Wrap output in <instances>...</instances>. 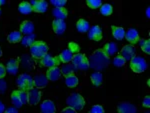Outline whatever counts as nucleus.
Masks as SVG:
<instances>
[{
    "instance_id": "1",
    "label": "nucleus",
    "mask_w": 150,
    "mask_h": 113,
    "mask_svg": "<svg viewBox=\"0 0 150 113\" xmlns=\"http://www.w3.org/2000/svg\"><path fill=\"white\" fill-rule=\"evenodd\" d=\"M110 59L109 56L104 52L103 49H97L93 52V54L89 58V67L95 69L97 71H101L109 65Z\"/></svg>"
},
{
    "instance_id": "2",
    "label": "nucleus",
    "mask_w": 150,
    "mask_h": 113,
    "mask_svg": "<svg viewBox=\"0 0 150 113\" xmlns=\"http://www.w3.org/2000/svg\"><path fill=\"white\" fill-rule=\"evenodd\" d=\"M30 54L33 58L41 59L48 51V46L42 41H34L30 46Z\"/></svg>"
},
{
    "instance_id": "3",
    "label": "nucleus",
    "mask_w": 150,
    "mask_h": 113,
    "mask_svg": "<svg viewBox=\"0 0 150 113\" xmlns=\"http://www.w3.org/2000/svg\"><path fill=\"white\" fill-rule=\"evenodd\" d=\"M72 65L76 70H86L89 67V60L84 54L77 53L72 57Z\"/></svg>"
},
{
    "instance_id": "4",
    "label": "nucleus",
    "mask_w": 150,
    "mask_h": 113,
    "mask_svg": "<svg viewBox=\"0 0 150 113\" xmlns=\"http://www.w3.org/2000/svg\"><path fill=\"white\" fill-rule=\"evenodd\" d=\"M11 101H12V104L15 107H17V108L22 107L24 104H26V103L28 102L27 93L23 90L13 91L11 94Z\"/></svg>"
},
{
    "instance_id": "5",
    "label": "nucleus",
    "mask_w": 150,
    "mask_h": 113,
    "mask_svg": "<svg viewBox=\"0 0 150 113\" xmlns=\"http://www.w3.org/2000/svg\"><path fill=\"white\" fill-rule=\"evenodd\" d=\"M66 103L68 106L74 108L75 110L83 109L84 105H85L84 98L82 97L80 94H78V93H72V94L67 98Z\"/></svg>"
},
{
    "instance_id": "6",
    "label": "nucleus",
    "mask_w": 150,
    "mask_h": 113,
    "mask_svg": "<svg viewBox=\"0 0 150 113\" xmlns=\"http://www.w3.org/2000/svg\"><path fill=\"white\" fill-rule=\"evenodd\" d=\"M130 67L135 73H141L146 70L147 63L143 57L134 55L130 60Z\"/></svg>"
},
{
    "instance_id": "7",
    "label": "nucleus",
    "mask_w": 150,
    "mask_h": 113,
    "mask_svg": "<svg viewBox=\"0 0 150 113\" xmlns=\"http://www.w3.org/2000/svg\"><path fill=\"white\" fill-rule=\"evenodd\" d=\"M16 84H17L19 89L23 91H28L34 86L32 77L28 74H20L16 80Z\"/></svg>"
},
{
    "instance_id": "8",
    "label": "nucleus",
    "mask_w": 150,
    "mask_h": 113,
    "mask_svg": "<svg viewBox=\"0 0 150 113\" xmlns=\"http://www.w3.org/2000/svg\"><path fill=\"white\" fill-rule=\"evenodd\" d=\"M60 62L61 61H60L59 57H53V56H51V55H49L47 53L45 54L42 58H41V64H42L43 66L47 67V68L57 66Z\"/></svg>"
},
{
    "instance_id": "9",
    "label": "nucleus",
    "mask_w": 150,
    "mask_h": 113,
    "mask_svg": "<svg viewBox=\"0 0 150 113\" xmlns=\"http://www.w3.org/2000/svg\"><path fill=\"white\" fill-rule=\"evenodd\" d=\"M28 96V103L30 105H36L38 102L40 101L41 98V92L39 89H37V87L34 88L32 87L31 89L28 90L27 93Z\"/></svg>"
},
{
    "instance_id": "10",
    "label": "nucleus",
    "mask_w": 150,
    "mask_h": 113,
    "mask_svg": "<svg viewBox=\"0 0 150 113\" xmlns=\"http://www.w3.org/2000/svg\"><path fill=\"white\" fill-rule=\"evenodd\" d=\"M30 4L32 6V10L37 13H44L47 10V2L45 0H31Z\"/></svg>"
},
{
    "instance_id": "11",
    "label": "nucleus",
    "mask_w": 150,
    "mask_h": 113,
    "mask_svg": "<svg viewBox=\"0 0 150 113\" xmlns=\"http://www.w3.org/2000/svg\"><path fill=\"white\" fill-rule=\"evenodd\" d=\"M88 37L89 39L93 40V41H99L102 38V30L97 25H94L88 30Z\"/></svg>"
},
{
    "instance_id": "12",
    "label": "nucleus",
    "mask_w": 150,
    "mask_h": 113,
    "mask_svg": "<svg viewBox=\"0 0 150 113\" xmlns=\"http://www.w3.org/2000/svg\"><path fill=\"white\" fill-rule=\"evenodd\" d=\"M61 75H62L61 70L57 66L50 67V68H48V70L46 72V76L49 81H56L58 79H60Z\"/></svg>"
},
{
    "instance_id": "13",
    "label": "nucleus",
    "mask_w": 150,
    "mask_h": 113,
    "mask_svg": "<svg viewBox=\"0 0 150 113\" xmlns=\"http://www.w3.org/2000/svg\"><path fill=\"white\" fill-rule=\"evenodd\" d=\"M52 26H53L54 32L58 35L63 34L65 32V30H66V23H65L64 20H62V19H55L52 23Z\"/></svg>"
},
{
    "instance_id": "14",
    "label": "nucleus",
    "mask_w": 150,
    "mask_h": 113,
    "mask_svg": "<svg viewBox=\"0 0 150 113\" xmlns=\"http://www.w3.org/2000/svg\"><path fill=\"white\" fill-rule=\"evenodd\" d=\"M117 110L120 113H135L137 111V108L131 103L128 102H122L119 103L117 106Z\"/></svg>"
},
{
    "instance_id": "15",
    "label": "nucleus",
    "mask_w": 150,
    "mask_h": 113,
    "mask_svg": "<svg viewBox=\"0 0 150 113\" xmlns=\"http://www.w3.org/2000/svg\"><path fill=\"white\" fill-rule=\"evenodd\" d=\"M19 69V61L17 59H10L6 63V72L11 75H15Z\"/></svg>"
},
{
    "instance_id": "16",
    "label": "nucleus",
    "mask_w": 150,
    "mask_h": 113,
    "mask_svg": "<svg viewBox=\"0 0 150 113\" xmlns=\"http://www.w3.org/2000/svg\"><path fill=\"white\" fill-rule=\"evenodd\" d=\"M48 78L46 75L44 74H39V75H36L34 78H33V83H34V86L37 88H44L46 87L47 83H48Z\"/></svg>"
},
{
    "instance_id": "17",
    "label": "nucleus",
    "mask_w": 150,
    "mask_h": 113,
    "mask_svg": "<svg viewBox=\"0 0 150 113\" xmlns=\"http://www.w3.org/2000/svg\"><path fill=\"white\" fill-rule=\"evenodd\" d=\"M124 37H126L127 41L130 42L131 44H136L137 42L139 41V34L138 32H137L136 29H129L127 31V32H125V36Z\"/></svg>"
},
{
    "instance_id": "18",
    "label": "nucleus",
    "mask_w": 150,
    "mask_h": 113,
    "mask_svg": "<svg viewBox=\"0 0 150 113\" xmlns=\"http://www.w3.org/2000/svg\"><path fill=\"white\" fill-rule=\"evenodd\" d=\"M40 110L43 113H54L56 111L55 105L51 100H45L41 103L40 105Z\"/></svg>"
},
{
    "instance_id": "19",
    "label": "nucleus",
    "mask_w": 150,
    "mask_h": 113,
    "mask_svg": "<svg viewBox=\"0 0 150 113\" xmlns=\"http://www.w3.org/2000/svg\"><path fill=\"white\" fill-rule=\"evenodd\" d=\"M121 55L122 57H124V59L126 60H131V58L135 55V49L134 47L131 46V45H125L123 46L121 49Z\"/></svg>"
},
{
    "instance_id": "20",
    "label": "nucleus",
    "mask_w": 150,
    "mask_h": 113,
    "mask_svg": "<svg viewBox=\"0 0 150 113\" xmlns=\"http://www.w3.org/2000/svg\"><path fill=\"white\" fill-rule=\"evenodd\" d=\"M20 32L25 35L32 34L34 32V24L31 21H24L20 25Z\"/></svg>"
},
{
    "instance_id": "21",
    "label": "nucleus",
    "mask_w": 150,
    "mask_h": 113,
    "mask_svg": "<svg viewBox=\"0 0 150 113\" xmlns=\"http://www.w3.org/2000/svg\"><path fill=\"white\" fill-rule=\"evenodd\" d=\"M52 14L55 19H62L64 20L67 17V10L64 7H55L52 10Z\"/></svg>"
},
{
    "instance_id": "22",
    "label": "nucleus",
    "mask_w": 150,
    "mask_h": 113,
    "mask_svg": "<svg viewBox=\"0 0 150 113\" xmlns=\"http://www.w3.org/2000/svg\"><path fill=\"white\" fill-rule=\"evenodd\" d=\"M58 57H59V59L61 62H63V63H68V62H70L72 60L73 52H72L70 49H65L60 53V55Z\"/></svg>"
},
{
    "instance_id": "23",
    "label": "nucleus",
    "mask_w": 150,
    "mask_h": 113,
    "mask_svg": "<svg viewBox=\"0 0 150 113\" xmlns=\"http://www.w3.org/2000/svg\"><path fill=\"white\" fill-rule=\"evenodd\" d=\"M76 28L80 33H85V32H87V31L89 30L90 25H89L88 21H86L85 19H80V20L77 21Z\"/></svg>"
},
{
    "instance_id": "24",
    "label": "nucleus",
    "mask_w": 150,
    "mask_h": 113,
    "mask_svg": "<svg viewBox=\"0 0 150 113\" xmlns=\"http://www.w3.org/2000/svg\"><path fill=\"white\" fill-rule=\"evenodd\" d=\"M112 29V34L113 37L117 40H122L125 36V31L122 27H117V26H112L111 27Z\"/></svg>"
},
{
    "instance_id": "25",
    "label": "nucleus",
    "mask_w": 150,
    "mask_h": 113,
    "mask_svg": "<svg viewBox=\"0 0 150 113\" xmlns=\"http://www.w3.org/2000/svg\"><path fill=\"white\" fill-rule=\"evenodd\" d=\"M21 61H22V67L24 69L30 70V69L33 68L34 62H33L32 58H31L29 55H23V56L21 57Z\"/></svg>"
},
{
    "instance_id": "26",
    "label": "nucleus",
    "mask_w": 150,
    "mask_h": 113,
    "mask_svg": "<svg viewBox=\"0 0 150 113\" xmlns=\"http://www.w3.org/2000/svg\"><path fill=\"white\" fill-rule=\"evenodd\" d=\"M18 10L21 14H24V15H27V14H30L32 12V6H31L30 3L28 2H21L18 6Z\"/></svg>"
},
{
    "instance_id": "27",
    "label": "nucleus",
    "mask_w": 150,
    "mask_h": 113,
    "mask_svg": "<svg viewBox=\"0 0 150 113\" xmlns=\"http://www.w3.org/2000/svg\"><path fill=\"white\" fill-rule=\"evenodd\" d=\"M65 84H66L68 87L73 88L75 86H77V84H78V78H77L74 74H70V75L65 76Z\"/></svg>"
},
{
    "instance_id": "28",
    "label": "nucleus",
    "mask_w": 150,
    "mask_h": 113,
    "mask_svg": "<svg viewBox=\"0 0 150 113\" xmlns=\"http://www.w3.org/2000/svg\"><path fill=\"white\" fill-rule=\"evenodd\" d=\"M103 50L108 56H112V55H114L116 53V51H117V46H116L115 43L109 42V43H107V44H105Z\"/></svg>"
},
{
    "instance_id": "29",
    "label": "nucleus",
    "mask_w": 150,
    "mask_h": 113,
    "mask_svg": "<svg viewBox=\"0 0 150 113\" xmlns=\"http://www.w3.org/2000/svg\"><path fill=\"white\" fill-rule=\"evenodd\" d=\"M21 38H22V35H21L20 31H12L8 35L7 39H8V42L10 43H18L21 41Z\"/></svg>"
},
{
    "instance_id": "30",
    "label": "nucleus",
    "mask_w": 150,
    "mask_h": 113,
    "mask_svg": "<svg viewBox=\"0 0 150 113\" xmlns=\"http://www.w3.org/2000/svg\"><path fill=\"white\" fill-rule=\"evenodd\" d=\"M102 74L99 71H96L91 74V81H92L94 86H100L102 84Z\"/></svg>"
},
{
    "instance_id": "31",
    "label": "nucleus",
    "mask_w": 150,
    "mask_h": 113,
    "mask_svg": "<svg viewBox=\"0 0 150 113\" xmlns=\"http://www.w3.org/2000/svg\"><path fill=\"white\" fill-rule=\"evenodd\" d=\"M34 38L35 36L34 34H28V35H25L24 37L21 38V43H22V45H24V46H29L30 47L31 45H32V43L34 42Z\"/></svg>"
},
{
    "instance_id": "32",
    "label": "nucleus",
    "mask_w": 150,
    "mask_h": 113,
    "mask_svg": "<svg viewBox=\"0 0 150 113\" xmlns=\"http://www.w3.org/2000/svg\"><path fill=\"white\" fill-rule=\"evenodd\" d=\"M61 73L63 74L64 76L70 75V74H73L74 73V67L72 64H65L61 67Z\"/></svg>"
},
{
    "instance_id": "33",
    "label": "nucleus",
    "mask_w": 150,
    "mask_h": 113,
    "mask_svg": "<svg viewBox=\"0 0 150 113\" xmlns=\"http://www.w3.org/2000/svg\"><path fill=\"white\" fill-rule=\"evenodd\" d=\"M113 12V7L110 5V4H104V5H101L100 6V13L102 15H105V16H108V15H111Z\"/></svg>"
},
{
    "instance_id": "34",
    "label": "nucleus",
    "mask_w": 150,
    "mask_h": 113,
    "mask_svg": "<svg viewBox=\"0 0 150 113\" xmlns=\"http://www.w3.org/2000/svg\"><path fill=\"white\" fill-rule=\"evenodd\" d=\"M125 62L126 60L124 59V57H122L121 55H118L116 56L114 59H113V64L116 66V67H122L125 65Z\"/></svg>"
},
{
    "instance_id": "35",
    "label": "nucleus",
    "mask_w": 150,
    "mask_h": 113,
    "mask_svg": "<svg viewBox=\"0 0 150 113\" xmlns=\"http://www.w3.org/2000/svg\"><path fill=\"white\" fill-rule=\"evenodd\" d=\"M140 46H141L142 50H143V52H145L146 54L150 53V40L149 39L141 40V42H140Z\"/></svg>"
},
{
    "instance_id": "36",
    "label": "nucleus",
    "mask_w": 150,
    "mask_h": 113,
    "mask_svg": "<svg viewBox=\"0 0 150 113\" xmlns=\"http://www.w3.org/2000/svg\"><path fill=\"white\" fill-rule=\"evenodd\" d=\"M86 3L90 8L96 9L101 6V0H86Z\"/></svg>"
},
{
    "instance_id": "37",
    "label": "nucleus",
    "mask_w": 150,
    "mask_h": 113,
    "mask_svg": "<svg viewBox=\"0 0 150 113\" xmlns=\"http://www.w3.org/2000/svg\"><path fill=\"white\" fill-rule=\"evenodd\" d=\"M67 0H50L52 5H54L55 7H64V5L66 4Z\"/></svg>"
},
{
    "instance_id": "38",
    "label": "nucleus",
    "mask_w": 150,
    "mask_h": 113,
    "mask_svg": "<svg viewBox=\"0 0 150 113\" xmlns=\"http://www.w3.org/2000/svg\"><path fill=\"white\" fill-rule=\"evenodd\" d=\"M91 113H103L104 112V108L101 105H94L90 110Z\"/></svg>"
},
{
    "instance_id": "39",
    "label": "nucleus",
    "mask_w": 150,
    "mask_h": 113,
    "mask_svg": "<svg viewBox=\"0 0 150 113\" xmlns=\"http://www.w3.org/2000/svg\"><path fill=\"white\" fill-rule=\"evenodd\" d=\"M6 91V82L2 78H0V94H3Z\"/></svg>"
},
{
    "instance_id": "40",
    "label": "nucleus",
    "mask_w": 150,
    "mask_h": 113,
    "mask_svg": "<svg viewBox=\"0 0 150 113\" xmlns=\"http://www.w3.org/2000/svg\"><path fill=\"white\" fill-rule=\"evenodd\" d=\"M6 74V67L0 63V78H3Z\"/></svg>"
},
{
    "instance_id": "41",
    "label": "nucleus",
    "mask_w": 150,
    "mask_h": 113,
    "mask_svg": "<svg viewBox=\"0 0 150 113\" xmlns=\"http://www.w3.org/2000/svg\"><path fill=\"white\" fill-rule=\"evenodd\" d=\"M143 106L144 107H147L148 108L150 106V96H146V97L144 98V100H143Z\"/></svg>"
},
{
    "instance_id": "42",
    "label": "nucleus",
    "mask_w": 150,
    "mask_h": 113,
    "mask_svg": "<svg viewBox=\"0 0 150 113\" xmlns=\"http://www.w3.org/2000/svg\"><path fill=\"white\" fill-rule=\"evenodd\" d=\"M75 111H76V110H75L74 108L70 107V106L64 108V109H63V113H75Z\"/></svg>"
},
{
    "instance_id": "43",
    "label": "nucleus",
    "mask_w": 150,
    "mask_h": 113,
    "mask_svg": "<svg viewBox=\"0 0 150 113\" xmlns=\"http://www.w3.org/2000/svg\"><path fill=\"white\" fill-rule=\"evenodd\" d=\"M18 111V109H17V107H9L8 109H6V112L7 113H17Z\"/></svg>"
},
{
    "instance_id": "44",
    "label": "nucleus",
    "mask_w": 150,
    "mask_h": 113,
    "mask_svg": "<svg viewBox=\"0 0 150 113\" xmlns=\"http://www.w3.org/2000/svg\"><path fill=\"white\" fill-rule=\"evenodd\" d=\"M4 111H5V106H4L3 102L0 101V113H2V112H4Z\"/></svg>"
},
{
    "instance_id": "45",
    "label": "nucleus",
    "mask_w": 150,
    "mask_h": 113,
    "mask_svg": "<svg viewBox=\"0 0 150 113\" xmlns=\"http://www.w3.org/2000/svg\"><path fill=\"white\" fill-rule=\"evenodd\" d=\"M149 12H150V8H149V7H148V8H147L146 9V15H147V17H150V14H149Z\"/></svg>"
},
{
    "instance_id": "46",
    "label": "nucleus",
    "mask_w": 150,
    "mask_h": 113,
    "mask_svg": "<svg viewBox=\"0 0 150 113\" xmlns=\"http://www.w3.org/2000/svg\"><path fill=\"white\" fill-rule=\"evenodd\" d=\"M5 1L6 0H0V6L3 5V4H5Z\"/></svg>"
},
{
    "instance_id": "47",
    "label": "nucleus",
    "mask_w": 150,
    "mask_h": 113,
    "mask_svg": "<svg viewBox=\"0 0 150 113\" xmlns=\"http://www.w3.org/2000/svg\"><path fill=\"white\" fill-rule=\"evenodd\" d=\"M2 56V50H1V48H0V57Z\"/></svg>"
},
{
    "instance_id": "48",
    "label": "nucleus",
    "mask_w": 150,
    "mask_h": 113,
    "mask_svg": "<svg viewBox=\"0 0 150 113\" xmlns=\"http://www.w3.org/2000/svg\"><path fill=\"white\" fill-rule=\"evenodd\" d=\"M0 15H1V9H0Z\"/></svg>"
}]
</instances>
